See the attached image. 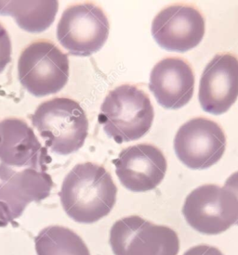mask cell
I'll return each mask as SVG.
<instances>
[{
    "mask_svg": "<svg viewBox=\"0 0 238 255\" xmlns=\"http://www.w3.org/2000/svg\"><path fill=\"white\" fill-rule=\"evenodd\" d=\"M117 188L105 168L93 162L78 163L64 177L59 193L71 219L93 224L107 216L116 202Z\"/></svg>",
    "mask_w": 238,
    "mask_h": 255,
    "instance_id": "obj_1",
    "label": "cell"
},
{
    "mask_svg": "<svg viewBox=\"0 0 238 255\" xmlns=\"http://www.w3.org/2000/svg\"><path fill=\"white\" fill-rule=\"evenodd\" d=\"M155 117L149 96L132 85L111 90L101 106L99 123L116 143L137 140L147 134Z\"/></svg>",
    "mask_w": 238,
    "mask_h": 255,
    "instance_id": "obj_2",
    "label": "cell"
},
{
    "mask_svg": "<svg viewBox=\"0 0 238 255\" xmlns=\"http://www.w3.org/2000/svg\"><path fill=\"white\" fill-rule=\"evenodd\" d=\"M32 124L56 154L74 153L83 147L89 132V120L77 101L55 98L42 102L31 116Z\"/></svg>",
    "mask_w": 238,
    "mask_h": 255,
    "instance_id": "obj_3",
    "label": "cell"
},
{
    "mask_svg": "<svg viewBox=\"0 0 238 255\" xmlns=\"http://www.w3.org/2000/svg\"><path fill=\"white\" fill-rule=\"evenodd\" d=\"M18 77L34 97L57 94L68 82V55L50 41H34L20 53Z\"/></svg>",
    "mask_w": 238,
    "mask_h": 255,
    "instance_id": "obj_4",
    "label": "cell"
},
{
    "mask_svg": "<svg viewBox=\"0 0 238 255\" xmlns=\"http://www.w3.org/2000/svg\"><path fill=\"white\" fill-rule=\"evenodd\" d=\"M109 35V20L102 7L86 2L64 9L57 25V38L69 54L89 57L98 52Z\"/></svg>",
    "mask_w": 238,
    "mask_h": 255,
    "instance_id": "obj_5",
    "label": "cell"
},
{
    "mask_svg": "<svg viewBox=\"0 0 238 255\" xmlns=\"http://www.w3.org/2000/svg\"><path fill=\"white\" fill-rule=\"evenodd\" d=\"M183 215L199 233L218 235L238 223V198L225 187L206 184L186 197Z\"/></svg>",
    "mask_w": 238,
    "mask_h": 255,
    "instance_id": "obj_6",
    "label": "cell"
},
{
    "mask_svg": "<svg viewBox=\"0 0 238 255\" xmlns=\"http://www.w3.org/2000/svg\"><path fill=\"white\" fill-rule=\"evenodd\" d=\"M115 255H177L180 240L168 227L132 215L116 222L110 231Z\"/></svg>",
    "mask_w": 238,
    "mask_h": 255,
    "instance_id": "obj_7",
    "label": "cell"
},
{
    "mask_svg": "<svg viewBox=\"0 0 238 255\" xmlns=\"http://www.w3.org/2000/svg\"><path fill=\"white\" fill-rule=\"evenodd\" d=\"M226 148V136L216 122L197 117L179 128L174 149L179 160L191 169H206L217 163Z\"/></svg>",
    "mask_w": 238,
    "mask_h": 255,
    "instance_id": "obj_8",
    "label": "cell"
},
{
    "mask_svg": "<svg viewBox=\"0 0 238 255\" xmlns=\"http://www.w3.org/2000/svg\"><path fill=\"white\" fill-rule=\"evenodd\" d=\"M206 32V22L198 8L187 4H174L157 14L152 34L160 47L170 51L185 52L198 47Z\"/></svg>",
    "mask_w": 238,
    "mask_h": 255,
    "instance_id": "obj_9",
    "label": "cell"
},
{
    "mask_svg": "<svg viewBox=\"0 0 238 255\" xmlns=\"http://www.w3.org/2000/svg\"><path fill=\"white\" fill-rule=\"evenodd\" d=\"M113 162L120 183L133 192L155 189L163 181L168 169L163 152L151 144L125 148Z\"/></svg>",
    "mask_w": 238,
    "mask_h": 255,
    "instance_id": "obj_10",
    "label": "cell"
},
{
    "mask_svg": "<svg viewBox=\"0 0 238 255\" xmlns=\"http://www.w3.org/2000/svg\"><path fill=\"white\" fill-rule=\"evenodd\" d=\"M238 98V59L230 53L217 54L205 68L198 99L206 113L225 114Z\"/></svg>",
    "mask_w": 238,
    "mask_h": 255,
    "instance_id": "obj_11",
    "label": "cell"
},
{
    "mask_svg": "<svg viewBox=\"0 0 238 255\" xmlns=\"http://www.w3.org/2000/svg\"><path fill=\"white\" fill-rule=\"evenodd\" d=\"M51 161L27 123L18 118L0 122V161L8 167L32 168L45 172Z\"/></svg>",
    "mask_w": 238,
    "mask_h": 255,
    "instance_id": "obj_12",
    "label": "cell"
},
{
    "mask_svg": "<svg viewBox=\"0 0 238 255\" xmlns=\"http://www.w3.org/2000/svg\"><path fill=\"white\" fill-rule=\"evenodd\" d=\"M149 88L162 107L181 109L191 101L194 95V71L182 58H165L153 68Z\"/></svg>",
    "mask_w": 238,
    "mask_h": 255,
    "instance_id": "obj_13",
    "label": "cell"
},
{
    "mask_svg": "<svg viewBox=\"0 0 238 255\" xmlns=\"http://www.w3.org/2000/svg\"><path fill=\"white\" fill-rule=\"evenodd\" d=\"M58 9L57 0H0V15L11 16L20 29L33 34L48 29Z\"/></svg>",
    "mask_w": 238,
    "mask_h": 255,
    "instance_id": "obj_14",
    "label": "cell"
},
{
    "mask_svg": "<svg viewBox=\"0 0 238 255\" xmlns=\"http://www.w3.org/2000/svg\"><path fill=\"white\" fill-rule=\"evenodd\" d=\"M34 245L37 255H90L81 238L61 226L42 229L34 239Z\"/></svg>",
    "mask_w": 238,
    "mask_h": 255,
    "instance_id": "obj_15",
    "label": "cell"
},
{
    "mask_svg": "<svg viewBox=\"0 0 238 255\" xmlns=\"http://www.w3.org/2000/svg\"><path fill=\"white\" fill-rule=\"evenodd\" d=\"M0 179H8L20 188L29 202H40L47 199L53 188L50 175L43 171L25 168L17 171L0 163Z\"/></svg>",
    "mask_w": 238,
    "mask_h": 255,
    "instance_id": "obj_16",
    "label": "cell"
},
{
    "mask_svg": "<svg viewBox=\"0 0 238 255\" xmlns=\"http://www.w3.org/2000/svg\"><path fill=\"white\" fill-rule=\"evenodd\" d=\"M0 183V228L13 223L23 214L30 202L13 182L7 179Z\"/></svg>",
    "mask_w": 238,
    "mask_h": 255,
    "instance_id": "obj_17",
    "label": "cell"
},
{
    "mask_svg": "<svg viewBox=\"0 0 238 255\" xmlns=\"http://www.w3.org/2000/svg\"><path fill=\"white\" fill-rule=\"evenodd\" d=\"M11 41L6 28L0 23V74L11 61Z\"/></svg>",
    "mask_w": 238,
    "mask_h": 255,
    "instance_id": "obj_18",
    "label": "cell"
},
{
    "mask_svg": "<svg viewBox=\"0 0 238 255\" xmlns=\"http://www.w3.org/2000/svg\"><path fill=\"white\" fill-rule=\"evenodd\" d=\"M184 255H224L219 249L209 245H198L189 249Z\"/></svg>",
    "mask_w": 238,
    "mask_h": 255,
    "instance_id": "obj_19",
    "label": "cell"
},
{
    "mask_svg": "<svg viewBox=\"0 0 238 255\" xmlns=\"http://www.w3.org/2000/svg\"><path fill=\"white\" fill-rule=\"evenodd\" d=\"M224 187L229 189L234 194L236 195V197L238 198V171L228 177V179L225 181ZM237 225L238 226V221Z\"/></svg>",
    "mask_w": 238,
    "mask_h": 255,
    "instance_id": "obj_20",
    "label": "cell"
}]
</instances>
